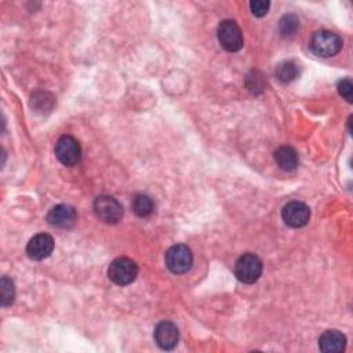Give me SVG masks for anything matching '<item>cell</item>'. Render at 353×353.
Wrapping results in <instances>:
<instances>
[{"instance_id":"cell-10","label":"cell","mask_w":353,"mask_h":353,"mask_svg":"<svg viewBox=\"0 0 353 353\" xmlns=\"http://www.w3.org/2000/svg\"><path fill=\"white\" fill-rule=\"evenodd\" d=\"M54 250V239L47 233H39L34 236L28 246H27V254L34 261H42L47 258Z\"/></svg>"},{"instance_id":"cell-15","label":"cell","mask_w":353,"mask_h":353,"mask_svg":"<svg viewBox=\"0 0 353 353\" xmlns=\"http://www.w3.org/2000/svg\"><path fill=\"white\" fill-rule=\"evenodd\" d=\"M153 200L146 195H137L133 199V211L138 217H148L153 211Z\"/></svg>"},{"instance_id":"cell-17","label":"cell","mask_w":353,"mask_h":353,"mask_svg":"<svg viewBox=\"0 0 353 353\" xmlns=\"http://www.w3.org/2000/svg\"><path fill=\"white\" fill-rule=\"evenodd\" d=\"M246 86L251 93L259 94L265 90V86H267V79H265V76L261 72L252 70L246 77Z\"/></svg>"},{"instance_id":"cell-8","label":"cell","mask_w":353,"mask_h":353,"mask_svg":"<svg viewBox=\"0 0 353 353\" xmlns=\"http://www.w3.org/2000/svg\"><path fill=\"white\" fill-rule=\"evenodd\" d=\"M282 217L286 225L291 228H302L309 222L311 210L302 202H290L283 207Z\"/></svg>"},{"instance_id":"cell-2","label":"cell","mask_w":353,"mask_h":353,"mask_svg":"<svg viewBox=\"0 0 353 353\" xmlns=\"http://www.w3.org/2000/svg\"><path fill=\"white\" fill-rule=\"evenodd\" d=\"M138 276L137 263L126 257L116 258L111 262L108 268V278L118 286H127L133 283Z\"/></svg>"},{"instance_id":"cell-6","label":"cell","mask_w":353,"mask_h":353,"mask_svg":"<svg viewBox=\"0 0 353 353\" xmlns=\"http://www.w3.org/2000/svg\"><path fill=\"white\" fill-rule=\"evenodd\" d=\"M94 213L105 224H118L123 217V207L112 196H99L94 202Z\"/></svg>"},{"instance_id":"cell-16","label":"cell","mask_w":353,"mask_h":353,"mask_svg":"<svg viewBox=\"0 0 353 353\" xmlns=\"http://www.w3.org/2000/svg\"><path fill=\"white\" fill-rule=\"evenodd\" d=\"M14 297L16 289L13 280L3 276L2 280H0V302H2V306L12 305L14 302Z\"/></svg>"},{"instance_id":"cell-1","label":"cell","mask_w":353,"mask_h":353,"mask_svg":"<svg viewBox=\"0 0 353 353\" xmlns=\"http://www.w3.org/2000/svg\"><path fill=\"white\" fill-rule=\"evenodd\" d=\"M309 47L312 53L322 58L337 55L342 49V39L331 31H317L312 35Z\"/></svg>"},{"instance_id":"cell-12","label":"cell","mask_w":353,"mask_h":353,"mask_svg":"<svg viewBox=\"0 0 353 353\" xmlns=\"http://www.w3.org/2000/svg\"><path fill=\"white\" fill-rule=\"evenodd\" d=\"M346 338L338 330H328L319 338V348L326 353H338L345 349Z\"/></svg>"},{"instance_id":"cell-5","label":"cell","mask_w":353,"mask_h":353,"mask_svg":"<svg viewBox=\"0 0 353 353\" xmlns=\"http://www.w3.org/2000/svg\"><path fill=\"white\" fill-rule=\"evenodd\" d=\"M218 40L221 46L229 53L239 51L243 47V42H244L240 27L232 20H225L220 24Z\"/></svg>"},{"instance_id":"cell-7","label":"cell","mask_w":353,"mask_h":353,"mask_svg":"<svg viewBox=\"0 0 353 353\" xmlns=\"http://www.w3.org/2000/svg\"><path fill=\"white\" fill-rule=\"evenodd\" d=\"M55 156L66 167L76 166L81 157L79 142L70 135H62L55 144Z\"/></svg>"},{"instance_id":"cell-19","label":"cell","mask_w":353,"mask_h":353,"mask_svg":"<svg viewBox=\"0 0 353 353\" xmlns=\"http://www.w3.org/2000/svg\"><path fill=\"white\" fill-rule=\"evenodd\" d=\"M270 8H271V3L268 2V0H254V2L250 3L251 13H252L255 17H263V16H267L268 12H270Z\"/></svg>"},{"instance_id":"cell-13","label":"cell","mask_w":353,"mask_h":353,"mask_svg":"<svg viewBox=\"0 0 353 353\" xmlns=\"http://www.w3.org/2000/svg\"><path fill=\"white\" fill-rule=\"evenodd\" d=\"M275 161L285 171H294L298 167V155L291 146H280L275 151Z\"/></svg>"},{"instance_id":"cell-4","label":"cell","mask_w":353,"mask_h":353,"mask_svg":"<svg viewBox=\"0 0 353 353\" xmlns=\"http://www.w3.org/2000/svg\"><path fill=\"white\" fill-rule=\"evenodd\" d=\"M261 274L262 262L255 254H243L235 263V275L241 283L252 285L259 279Z\"/></svg>"},{"instance_id":"cell-3","label":"cell","mask_w":353,"mask_h":353,"mask_svg":"<svg viewBox=\"0 0 353 353\" xmlns=\"http://www.w3.org/2000/svg\"><path fill=\"white\" fill-rule=\"evenodd\" d=\"M194 263V255L188 246L185 244H175L168 248L166 252V265L167 268L175 274L181 275L191 270Z\"/></svg>"},{"instance_id":"cell-18","label":"cell","mask_w":353,"mask_h":353,"mask_svg":"<svg viewBox=\"0 0 353 353\" xmlns=\"http://www.w3.org/2000/svg\"><path fill=\"white\" fill-rule=\"evenodd\" d=\"M298 28H300V20L294 14H286L279 21V32L285 38L293 36Z\"/></svg>"},{"instance_id":"cell-9","label":"cell","mask_w":353,"mask_h":353,"mask_svg":"<svg viewBox=\"0 0 353 353\" xmlns=\"http://www.w3.org/2000/svg\"><path fill=\"white\" fill-rule=\"evenodd\" d=\"M180 339V331L171 322H161L155 328V341L163 350H171Z\"/></svg>"},{"instance_id":"cell-20","label":"cell","mask_w":353,"mask_h":353,"mask_svg":"<svg viewBox=\"0 0 353 353\" xmlns=\"http://www.w3.org/2000/svg\"><path fill=\"white\" fill-rule=\"evenodd\" d=\"M352 92H353V84L349 77L342 79L338 83V93L341 97H343L349 104L352 103Z\"/></svg>"},{"instance_id":"cell-11","label":"cell","mask_w":353,"mask_h":353,"mask_svg":"<svg viewBox=\"0 0 353 353\" xmlns=\"http://www.w3.org/2000/svg\"><path fill=\"white\" fill-rule=\"evenodd\" d=\"M47 221L55 228L69 229L76 224L77 214L72 206L58 205L50 210V213L47 214Z\"/></svg>"},{"instance_id":"cell-14","label":"cell","mask_w":353,"mask_h":353,"mask_svg":"<svg viewBox=\"0 0 353 353\" xmlns=\"http://www.w3.org/2000/svg\"><path fill=\"white\" fill-rule=\"evenodd\" d=\"M298 66L293 61H283L276 66L275 75L282 83H290L298 77Z\"/></svg>"}]
</instances>
